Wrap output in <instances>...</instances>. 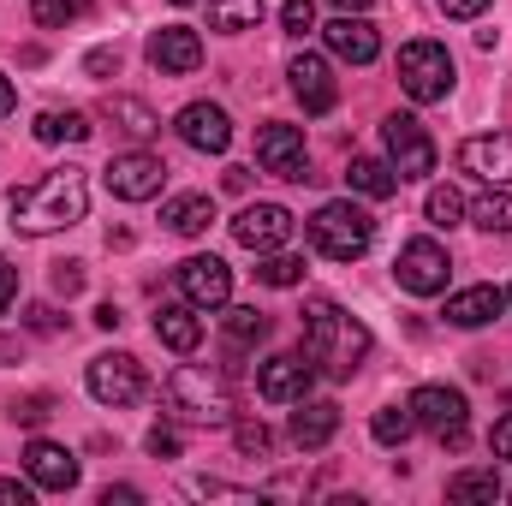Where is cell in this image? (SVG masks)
<instances>
[{
    "label": "cell",
    "mask_w": 512,
    "mask_h": 506,
    "mask_svg": "<svg viewBox=\"0 0 512 506\" xmlns=\"http://www.w3.org/2000/svg\"><path fill=\"white\" fill-rule=\"evenodd\" d=\"M173 131H179L197 155H227V143H233V120H227V108H215V102H191V108H179Z\"/></svg>",
    "instance_id": "15"
},
{
    "label": "cell",
    "mask_w": 512,
    "mask_h": 506,
    "mask_svg": "<svg viewBox=\"0 0 512 506\" xmlns=\"http://www.w3.org/2000/svg\"><path fill=\"white\" fill-rule=\"evenodd\" d=\"M346 179H352V191H358V197H376V203L399 191V173H393L387 161H376V155H352Z\"/></svg>",
    "instance_id": "25"
},
{
    "label": "cell",
    "mask_w": 512,
    "mask_h": 506,
    "mask_svg": "<svg viewBox=\"0 0 512 506\" xmlns=\"http://www.w3.org/2000/svg\"><path fill=\"white\" fill-rule=\"evenodd\" d=\"M256 280H262V286H298V280H304V256L268 251L262 256V268H256Z\"/></svg>",
    "instance_id": "35"
},
{
    "label": "cell",
    "mask_w": 512,
    "mask_h": 506,
    "mask_svg": "<svg viewBox=\"0 0 512 506\" xmlns=\"http://www.w3.org/2000/svg\"><path fill=\"white\" fill-rule=\"evenodd\" d=\"M405 405H411L417 429H429L441 447H465V423H471V405H465V393H459V387H441V381H429V387H417Z\"/></svg>",
    "instance_id": "6"
},
{
    "label": "cell",
    "mask_w": 512,
    "mask_h": 506,
    "mask_svg": "<svg viewBox=\"0 0 512 506\" xmlns=\"http://www.w3.org/2000/svg\"><path fill=\"white\" fill-rule=\"evenodd\" d=\"M292 215L280 209V203H245L239 215H233V239L245 245V251H256V256H268V251H280L286 239H292Z\"/></svg>",
    "instance_id": "13"
},
{
    "label": "cell",
    "mask_w": 512,
    "mask_h": 506,
    "mask_svg": "<svg viewBox=\"0 0 512 506\" xmlns=\"http://www.w3.org/2000/svg\"><path fill=\"white\" fill-rule=\"evenodd\" d=\"M12 298H18V268L0 256V316H6V304H12Z\"/></svg>",
    "instance_id": "44"
},
{
    "label": "cell",
    "mask_w": 512,
    "mask_h": 506,
    "mask_svg": "<svg viewBox=\"0 0 512 506\" xmlns=\"http://www.w3.org/2000/svg\"><path fill=\"white\" fill-rule=\"evenodd\" d=\"M507 304H512V292H507Z\"/></svg>",
    "instance_id": "54"
},
{
    "label": "cell",
    "mask_w": 512,
    "mask_h": 506,
    "mask_svg": "<svg viewBox=\"0 0 512 506\" xmlns=\"http://www.w3.org/2000/svg\"><path fill=\"white\" fill-rule=\"evenodd\" d=\"M459 167L477 173L483 185H512V131L465 137V143H459Z\"/></svg>",
    "instance_id": "17"
},
{
    "label": "cell",
    "mask_w": 512,
    "mask_h": 506,
    "mask_svg": "<svg viewBox=\"0 0 512 506\" xmlns=\"http://www.w3.org/2000/svg\"><path fill=\"white\" fill-rule=\"evenodd\" d=\"M173 6H191V0H173Z\"/></svg>",
    "instance_id": "53"
},
{
    "label": "cell",
    "mask_w": 512,
    "mask_h": 506,
    "mask_svg": "<svg viewBox=\"0 0 512 506\" xmlns=\"http://www.w3.org/2000/svg\"><path fill=\"white\" fill-rule=\"evenodd\" d=\"M161 221H167V233H179V239H197V233H209V221H215V197H203V191H185V197H173V203L161 209Z\"/></svg>",
    "instance_id": "23"
},
{
    "label": "cell",
    "mask_w": 512,
    "mask_h": 506,
    "mask_svg": "<svg viewBox=\"0 0 512 506\" xmlns=\"http://www.w3.org/2000/svg\"><path fill=\"white\" fill-rule=\"evenodd\" d=\"M376 239V221L358 209V203H322L310 215V245L328 256V262H358Z\"/></svg>",
    "instance_id": "4"
},
{
    "label": "cell",
    "mask_w": 512,
    "mask_h": 506,
    "mask_svg": "<svg viewBox=\"0 0 512 506\" xmlns=\"http://www.w3.org/2000/svg\"><path fill=\"white\" fill-rule=\"evenodd\" d=\"M334 435H340V405L334 399H298V411H292V447L298 453H316Z\"/></svg>",
    "instance_id": "20"
},
{
    "label": "cell",
    "mask_w": 512,
    "mask_h": 506,
    "mask_svg": "<svg viewBox=\"0 0 512 506\" xmlns=\"http://www.w3.org/2000/svg\"><path fill=\"white\" fill-rule=\"evenodd\" d=\"M149 453H155V459H179V429H173V423H155V429H149Z\"/></svg>",
    "instance_id": "40"
},
{
    "label": "cell",
    "mask_w": 512,
    "mask_h": 506,
    "mask_svg": "<svg viewBox=\"0 0 512 506\" xmlns=\"http://www.w3.org/2000/svg\"><path fill=\"white\" fill-rule=\"evenodd\" d=\"M501 310H507V298H501L495 286H465V292L447 298V322H453V328H483V322H495Z\"/></svg>",
    "instance_id": "22"
},
{
    "label": "cell",
    "mask_w": 512,
    "mask_h": 506,
    "mask_svg": "<svg viewBox=\"0 0 512 506\" xmlns=\"http://www.w3.org/2000/svg\"><path fill=\"white\" fill-rule=\"evenodd\" d=\"M120 322H126V316H120V304H102V310H96V328H108V334H114Z\"/></svg>",
    "instance_id": "48"
},
{
    "label": "cell",
    "mask_w": 512,
    "mask_h": 506,
    "mask_svg": "<svg viewBox=\"0 0 512 506\" xmlns=\"http://www.w3.org/2000/svg\"><path fill=\"white\" fill-rule=\"evenodd\" d=\"M90 393L102 399V405H137L143 399V364L131 358V352H102V358H90Z\"/></svg>",
    "instance_id": "11"
},
{
    "label": "cell",
    "mask_w": 512,
    "mask_h": 506,
    "mask_svg": "<svg viewBox=\"0 0 512 506\" xmlns=\"http://www.w3.org/2000/svg\"><path fill=\"white\" fill-rule=\"evenodd\" d=\"M328 48L340 54V60H352V66H370L376 54H382V36H376V24H364V18H352V12H340L328 30Z\"/></svg>",
    "instance_id": "21"
},
{
    "label": "cell",
    "mask_w": 512,
    "mask_h": 506,
    "mask_svg": "<svg viewBox=\"0 0 512 506\" xmlns=\"http://www.w3.org/2000/svg\"><path fill=\"white\" fill-rule=\"evenodd\" d=\"M179 292L191 310H221L233 298V268L221 256H185L179 262Z\"/></svg>",
    "instance_id": "12"
},
{
    "label": "cell",
    "mask_w": 512,
    "mask_h": 506,
    "mask_svg": "<svg viewBox=\"0 0 512 506\" xmlns=\"http://www.w3.org/2000/svg\"><path fill=\"white\" fill-rule=\"evenodd\" d=\"M310 381H316L310 352H274V358L256 370V393L274 399V405H298V399L310 393Z\"/></svg>",
    "instance_id": "14"
},
{
    "label": "cell",
    "mask_w": 512,
    "mask_h": 506,
    "mask_svg": "<svg viewBox=\"0 0 512 506\" xmlns=\"http://www.w3.org/2000/svg\"><path fill=\"white\" fill-rule=\"evenodd\" d=\"M24 322H30L36 334H54V328H60V310H54V304H30V310H24Z\"/></svg>",
    "instance_id": "42"
},
{
    "label": "cell",
    "mask_w": 512,
    "mask_h": 506,
    "mask_svg": "<svg viewBox=\"0 0 512 506\" xmlns=\"http://www.w3.org/2000/svg\"><path fill=\"white\" fill-rule=\"evenodd\" d=\"M0 364H18V346L12 340H0Z\"/></svg>",
    "instance_id": "51"
},
{
    "label": "cell",
    "mask_w": 512,
    "mask_h": 506,
    "mask_svg": "<svg viewBox=\"0 0 512 506\" xmlns=\"http://www.w3.org/2000/svg\"><path fill=\"white\" fill-rule=\"evenodd\" d=\"M304 352L322 376L346 381L364 358H370V328L358 316H346L334 298H310L304 304Z\"/></svg>",
    "instance_id": "2"
},
{
    "label": "cell",
    "mask_w": 512,
    "mask_h": 506,
    "mask_svg": "<svg viewBox=\"0 0 512 506\" xmlns=\"http://www.w3.org/2000/svg\"><path fill=\"white\" fill-rule=\"evenodd\" d=\"M30 18H36L42 30H66V24L90 18V0H36V6H30Z\"/></svg>",
    "instance_id": "33"
},
{
    "label": "cell",
    "mask_w": 512,
    "mask_h": 506,
    "mask_svg": "<svg viewBox=\"0 0 512 506\" xmlns=\"http://www.w3.org/2000/svg\"><path fill=\"white\" fill-rule=\"evenodd\" d=\"M251 185V167H227V191H245Z\"/></svg>",
    "instance_id": "50"
},
{
    "label": "cell",
    "mask_w": 512,
    "mask_h": 506,
    "mask_svg": "<svg viewBox=\"0 0 512 506\" xmlns=\"http://www.w3.org/2000/svg\"><path fill=\"white\" fill-rule=\"evenodd\" d=\"M167 405L179 423H203V429L233 423V387H227V376H209L203 364H179L167 376Z\"/></svg>",
    "instance_id": "3"
},
{
    "label": "cell",
    "mask_w": 512,
    "mask_h": 506,
    "mask_svg": "<svg viewBox=\"0 0 512 506\" xmlns=\"http://www.w3.org/2000/svg\"><path fill=\"white\" fill-rule=\"evenodd\" d=\"M12 108H18V96H12V78H6V72H0V120H6V114H12Z\"/></svg>",
    "instance_id": "49"
},
{
    "label": "cell",
    "mask_w": 512,
    "mask_h": 506,
    "mask_svg": "<svg viewBox=\"0 0 512 506\" xmlns=\"http://www.w3.org/2000/svg\"><path fill=\"white\" fill-rule=\"evenodd\" d=\"M36 483H18V477H0V506H30Z\"/></svg>",
    "instance_id": "43"
},
{
    "label": "cell",
    "mask_w": 512,
    "mask_h": 506,
    "mask_svg": "<svg viewBox=\"0 0 512 506\" xmlns=\"http://www.w3.org/2000/svg\"><path fill=\"white\" fill-rule=\"evenodd\" d=\"M155 340L173 346V352H197L203 322L191 316V304H161V310H155Z\"/></svg>",
    "instance_id": "24"
},
{
    "label": "cell",
    "mask_w": 512,
    "mask_h": 506,
    "mask_svg": "<svg viewBox=\"0 0 512 506\" xmlns=\"http://www.w3.org/2000/svg\"><path fill=\"white\" fill-rule=\"evenodd\" d=\"M48 411H54V399H48V393H24V399H12V423H24V429L48 423Z\"/></svg>",
    "instance_id": "37"
},
{
    "label": "cell",
    "mask_w": 512,
    "mask_h": 506,
    "mask_svg": "<svg viewBox=\"0 0 512 506\" xmlns=\"http://www.w3.org/2000/svg\"><path fill=\"white\" fill-rule=\"evenodd\" d=\"M102 114H108V120H114V126H120V131H131L137 143L161 131V120H155V114H149V108H143L137 96H108V108H102Z\"/></svg>",
    "instance_id": "29"
},
{
    "label": "cell",
    "mask_w": 512,
    "mask_h": 506,
    "mask_svg": "<svg viewBox=\"0 0 512 506\" xmlns=\"http://www.w3.org/2000/svg\"><path fill=\"white\" fill-rule=\"evenodd\" d=\"M483 6H489V0H441V12H447V18H477Z\"/></svg>",
    "instance_id": "46"
},
{
    "label": "cell",
    "mask_w": 512,
    "mask_h": 506,
    "mask_svg": "<svg viewBox=\"0 0 512 506\" xmlns=\"http://www.w3.org/2000/svg\"><path fill=\"white\" fill-rule=\"evenodd\" d=\"M417 429V417H411V405H382L376 411V423H370V435L382 441V447H405V435Z\"/></svg>",
    "instance_id": "32"
},
{
    "label": "cell",
    "mask_w": 512,
    "mask_h": 506,
    "mask_svg": "<svg viewBox=\"0 0 512 506\" xmlns=\"http://www.w3.org/2000/svg\"><path fill=\"white\" fill-rule=\"evenodd\" d=\"M131 501H143V495L126 489V483H120V489H102V506H131Z\"/></svg>",
    "instance_id": "47"
},
{
    "label": "cell",
    "mask_w": 512,
    "mask_h": 506,
    "mask_svg": "<svg viewBox=\"0 0 512 506\" xmlns=\"http://www.w3.org/2000/svg\"><path fill=\"white\" fill-rule=\"evenodd\" d=\"M256 161H262V173L292 179V185L316 179V173H310V155H304V131L298 126H262L256 131Z\"/></svg>",
    "instance_id": "10"
},
{
    "label": "cell",
    "mask_w": 512,
    "mask_h": 506,
    "mask_svg": "<svg viewBox=\"0 0 512 506\" xmlns=\"http://www.w3.org/2000/svg\"><path fill=\"white\" fill-rule=\"evenodd\" d=\"M286 78H292V96L304 102V114H328V108L340 102V84H334V66H328L322 54H298V60L286 66Z\"/></svg>",
    "instance_id": "18"
},
{
    "label": "cell",
    "mask_w": 512,
    "mask_h": 506,
    "mask_svg": "<svg viewBox=\"0 0 512 506\" xmlns=\"http://www.w3.org/2000/svg\"><path fill=\"white\" fill-rule=\"evenodd\" d=\"M382 143H387V167H393L399 179H429V173H435V137L417 126L411 114H387Z\"/></svg>",
    "instance_id": "7"
},
{
    "label": "cell",
    "mask_w": 512,
    "mask_h": 506,
    "mask_svg": "<svg viewBox=\"0 0 512 506\" xmlns=\"http://www.w3.org/2000/svg\"><path fill=\"white\" fill-rule=\"evenodd\" d=\"M393 274H399V286H405V292H417V298H435V292H447V274H453V262H447V251H441L435 239H411V245H399Z\"/></svg>",
    "instance_id": "9"
},
{
    "label": "cell",
    "mask_w": 512,
    "mask_h": 506,
    "mask_svg": "<svg viewBox=\"0 0 512 506\" xmlns=\"http://www.w3.org/2000/svg\"><path fill=\"white\" fill-rule=\"evenodd\" d=\"M489 447H495V459H512V411L495 423V435H489Z\"/></svg>",
    "instance_id": "45"
},
{
    "label": "cell",
    "mask_w": 512,
    "mask_h": 506,
    "mask_svg": "<svg viewBox=\"0 0 512 506\" xmlns=\"http://www.w3.org/2000/svg\"><path fill=\"white\" fill-rule=\"evenodd\" d=\"M221 328H227V340L245 352V346H256V340H268V316L262 310H251V304H239V310H227L221 316Z\"/></svg>",
    "instance_id": "31"
},
{
    "label": "cell",
    "mask_w": 512,
    "mask_h": 506,
    "mask_svg": "<svg viewBox=\"0 0 512 506\" xmlns=\"http://www.w3.org/2000/svg\"><path fill=\"white\" fill-rule=\"evenodd\" d=\"M6 209H12V227H18V233L42 239V233L78 227V221L90 215V185H84L78 167H54V173H42L36 185H18Z\"/></svg>",
    "instance_id": "1"
},
{
    "label": "cell",
    "mask_w": 512,
    "mask_h": 506,
    "mask_svg": "<svg viewBox=\"0 0 512 506\" xmlns=\"http://www.w3.org/2000/svg\"><path fill=\"white\" fill-rule=\"evenodd\" d=\"M24 477L48 495H66V489H78V459L60 441H30L24 447Z\"/></svg>",
    "instance_id": "19"
},
{
    "label": "cell",
    "mask_w": 512,
    "mask_h": 506,
    "mask_svg": "<svg viewBox=\"0 0 512 506\" xmlns=\"http://www.w3.org/2000/svg\"><path fill=\"white\" fill-rule=\"evenodd\" d=\"M84 72H90V78H108V72H120V54H114V48H90V54H84Z\"/></svg>",
    "instance_id": "41"
},
{
    "label": "cell",
    "mask_w": 512,
    "mask_h": 506,
    "mask_svg": "<svg viewBox=\"0 0 512 506\" xmlns=\"http://www.w3.org/2000/svg\"><path fill=\"white\" fill-rule=\"evenodd\" d=\"M280 24H286V36H310L316 30V0H286L280 6Z\"/></svg>",
    "instance_id": "38"
},
{
    "label": "cell",
    "mask_w": 512,
    "mask_h": 506,
    "mask_svg": "<svg viewBox=\"0 0 512 506\" xmlns=\"http://www.w3.org/2000/svg\"><path fill=\"white\" fill-rule=\"evenodd\" d=\"M54 292H60V298L84 292V262H54Z\"/></svg>",
    "instance_id": "39"
},
{
    "label": "cell",
    "mask_w": 512,
    "mask_h": 506,
    "mask_svg": "<svg viewBox=\"0 0 512 506\" xmlns=\"http://www.w3.org/2000/svg\"><path fill=\"white\" fill-rule=\"evenodd\" d=\"M399 90L411 102H447V90H453V54L441 42H405L399 48Z\"/></svg>",
    "instance_id": "5"
},
{
    "label": "cell",
    "mask_w": 512,
    "mask_h": 506,
    "mask_svg": "<svg viewBox=\"0 0 512 506\" xmlns=\"http://www.w3.org/2000/svg\"><path fill=\"white\" fill-rule=\"evenodd\" d=\"M233 447H239L245 459H268V453H274V429H268V423H233Z\"/></svg>",
    "instance_id": "36"
},
{
    "label": "cell",
    "mask_w": 512,
    "mask_h": 506,
    "mask_svg": "<svg viewBox=\"0 0 512 506\" xmlns=\"http://www.w3.org/2000/svg\"><path fill=\"white\" fill-rule=\"evenodd\" d=\"M447 495L459 506H495L501 501V477H495V465H483V471H453V477H447Z\"/></svg>",
    "instance_id": "26"
},
{
    "label": "cell",
    "mask_w": 512,
    "mask_h": 506,
    "mask_svg": "<svg viewBox=\"0 0 512 506\" xmlns=\"http://www.w3.org/2000/svg\"><path fill=\"white\" fill-rule=\"evenodd\" d=\"M256 24H262V0H209V30L239 36V30H256Z\"/></svg>",
    "instance_id": "28"
},
{
    "label": "cell",
    "mask_w": 512,
    "mask_h": 506,
    "mask_svg": "<svg viewBox=\"0 0 512 506\" xmlns=\"http://www.w3.org/2000/svg\"><path fill=\"white\" fill-rule=\"evenodd\" d=\"M423 215H429V227H459V221H465V197H459L453 185H435L429 203H423Z\"/></svg>",
    "instance_id": "34"
},
{
    "label": "cell",
    "mask_w": 512,
    "mask_h": 506,
    "mask_svg": "<svg viewBox=\"0 0 512 506\" xmlns=\"http://www.w3.org/2000/svg\"><path fill=\"white\" fill-rule=\"evenodd\" d=\"M149 66H155L161 78H191V72L203 66V42H197V30H185V24L155 30V36H149Z\"/></svg>",
    "instance_id": "16"
},
{
    "label": "cell",
    "mask_w": 512,
    "mask_h": 506,
    "mask_svg": "<svg viewBox=\"0 0 512 506\" xmlns=\"http://www.w3.org/2000/svg\"><path fill=\"white\" fill-rule=\"evenodd\" d=\"M465 215H471L483 233H512V191L507 185H489V197H477Z\"/></svg>",
    "instance_id": "30"
},
{
    "label": "cell",
    "mask_w": 512,
    "mask_h": 506,
    "mask_svg": "<svg viewBox=\"0 0 512 506\" xmlns=\"http://www.w3.org/2000/svg\"><path fill=\"white\" fill-rule=\"evenodd\" d=\"M334 6H340V12H364L370 0H334Z\"/></svg>",
    "instance_id": "52"
},
{
    "label": "cell",
    "mask_w": 512,
    "mask_h": 506,
    "mask_svg": "<svg viewBox=\"0 0 512 506\" xmlns=\"http://www.w3.org/2000/svg\"><path fill=\"white\" fill-rule=\"evenodd\" d=\"M90 114H78V108H48V114H36V143H84L90 137Z\"/></svg>",
    "instance_id": "27"
},
{
    "label": "cell",
    "mask_w": 512,
    "mask_h": 506,
    "mask_svg": "<svg viewBox=\"0 0 512 506\" xmlns=\"http://www.w3.org/2000/svg\"><path fill=\"white\" fill-rule=\"evenodd\" d=\"M161 185H167V161L149 149H126L108 161V191L120 203H149V197H161Z\"/></svg>",
    "instance_id": "8"
}]
</instances>
